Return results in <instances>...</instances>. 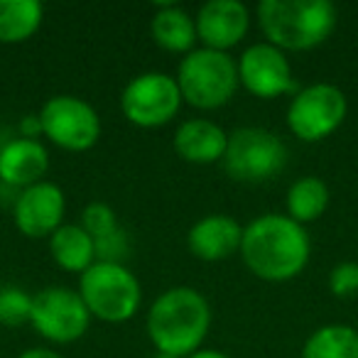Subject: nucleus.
Returning <instances> with one entry per match:
<instances>
[{
  "instance_id": "nucleus-1",
  "label": "nucleus",
  "mask_w": 358,
  "mask_h": 358,
  "mask_svg": "<svg viewBox=\"0 0 358 358\" xmlns=\"http://www.w3.org/2000/svg\"><path fill=\"white\" fill-rule=\"evenodd\" d=\"M312 241L304 226L287 214H263L243 226L241 258L265 282H289L309 263Z\"/></svg>"
},
{
  "instance_id": "nucleus-2",
  "label": "nucleus",
  "mask_w": 358,
  "mask_h": 358,
  "mask_svg": "<svg viewBox=\"0 0 358 358\" xmlns=\"http://www.w3.org/2000/svg\"><path fill=\"white\" fill-rule=\"evenodd\" d=\"M148 336L155 351L187 358L199 351L211 327L209 299L194 287H169L152 302L148 312Z\"/></svg>"
},
{
  "instance_id": "nucleus-3",
  "label": "nucleus",
  "mask_w": 358,
  "mask_h": 358,
  "mask_svg": "<svg viewBox=\"0 0 358 358\" xmlns=\"http://www.w3.org/2000/svg\"><path fill=\"white\" fill-rule=\"evenodd\" d=\"M255 13L268 45L282 52H309L324 45L338 20L329 0H263Z\"/></svg>"
},
{
  "instance_id": "nucleus-4",
  "label": "nucleus",
  "mask_w": 358,
  "mask_h": 358,
  "mask_svg": "<svg viewBox=\"0 0 358 358\" xmlns=\"http://www.w3.org/2000/svg\"><path fill=\"white\" fill-rule=\"evenodd\" d=\"M177 86L182 101L199 110L224 108L238 91V64L229 52L192 50L177 66Z\"/></svg>"
},
{
  "instance_id": "nucleus-5",
  "label": "nucleus",
  "mask_w": 358,
  "mask_h": 358,
  "mask_svg": "<svg viewBox=\"0 0 358 358\" xmlns=\"http://www.w3.org/2000/svg\"><path fill=\"white\" fill-rule=\"evenodd\" d=\"M79 294L91 317L123 324L138 314L143 287L123 263H94L79 278Z\"/></svg>"
},
{
  "instance_id": "nucleus-6",
  "label": "nucleus",
  "mask_w": 358,
  "mask_h": 358,
  "mask_svg": "<svg viewBox=\"0 0 358 358\" xmlns=\"http://www.w3.org/2000/svg\"><path fill=\"white\" fill-rule=\"evenodd\" d=\"M226 174L243 185H263L275 179L287 164V145L268 128H236L229 135L221 159Z\"/></svg>"
},
{
  "instance_id": "nucleus-7",
  "label": "nucleus",
  "mask_w": 358,
  "mask_h": 358,
  "mask_svg": "<svg viewBox=\"0 0 358 358\" xmlns=\"http://www.w3.org/2000/svg\"><path fill=\"white\" fill-rule=\"evenodd\" d=\"M348 101L334 84H309L297 89L287 106V128L302 143H319L334 135L346 120Z\"/></svg>"
},
{
  "instance_id": "nucleus-8",
  "label": "nucleus",
  "mask_w": 358,
  "mask_h": 358,
  "mask_svg": "<svg viewBox=\"0 0 358 358\" xmlns=\"http://www.w3.org/2000/svg\"><path fill=\"white\" fill-rule=\"evenodd\" d=\"M42 135L66 152H86L101 138V118L89 101L79 96H52L37 113Z\"/></svg>"
},
{
  "instance_id": "nucleus-9",
  "label": "nucleus",
  "mask_w": 358,
  "mask_h": 358,
  "mask_svg": "<svg viewBox=\"0 0 358 358\" xmlns=\"http://www.w3.org/2000/svg\"><path fill=\"white\" fill-rule=\"evenodd\" d=\"M177 79L162 71H145L130 79L120 94V110L125 120L138 128H162L177 118L182 108Z\"/></svg>"
},
{
  "instance_id": "nucleus-10",
  "label": "nucleus",
  "mask_w": 358,
  "mask_h": 358,
  "mask_svg": "<svg viewBox=\"0 0 358 358\" xmlns=\"http://www.w3.org/2000/svg\"><path fill=\"white\" fill-rule=\"evenodd\" d=\"M91 314L79 289L45 287L32 297L30 324L42 338L52 343H74L86 334Z\"/></svg>"
},
{
  "instance_id": "nucleus-11",
  "label": "nucleus",
  "mask_w": 358,
  "mask_h": 358,
  "mask_svg": "<svg viewBox=\"0 0 358 358\" xmlns=\"http://www.w3.org/2000/svg\"><path fill=\"white\" fill-rule=\"evenodd\" d=\"M238 64V81L250 96L255 99H280V96L297 94V81H294L292 66L282 50L258 42L243 50Z\"/></svg>"
},
{
  "instance_id": "nucleus-12",
  "label": "nucleus",
  "mask_w": 358,
  "mask_h": 358,
  "mask_svg": "<svg viewBox=\"0 0 358 358\" xmlns=\"http://www.w3.org/2000/svg\"><path fill=\"white\" fill-rule=\"evenodd\" d=\"M66 196L55 182H40L20 192L13 209L15 229L32 241L50 238L59 226H64Z\"/></svg>"
},
{
  "instance_id": "nucleus-13",
  "label": "nucleus",
  "mask_w": 358,
  "mask_h": 358,
  "mask_svg": "<svg viewBox=\"0 0 358 358\" xmlns=\"http://www.w3.org/2000/svg\"><path fill=\"white\" fill-rule=\"evenodd\" d=\"M194 22L201 47L229 52L248 35L250 13L238 0H209L199 8Z\"/></svg>"
},
{
  "instance_id": "nucleus-14",
  "label": "nucleus",
  "mask_w": 358,
  "mask_h": 358,
  "mask_svg": "<svg viewBox=\"0 0 358 358\" xmlns=\"http://www.w3.org/2000/svg\"><path fill=\"white\" fill-rule=\"evenodd\" d=\"M243 226L229 214H206L187 234V248L204 263H221L241 253Z\"/></svg>"
},
{
  "instance_id": "nucleus-15",
  "label": "nucleus",
  "mask_w": 358,
  "mask_h": 358,
  "mask_svg": "<svg viewBox=\"0 0 358 358\" xmlns=\"http://www.w3.org/2000/svg\"><path fill=\"white\" fill-rule=\"evenodd\" d=\"M50 169V152L40 140L15 138L0 148V182L17 189L45 182Z\"/></svg>"
},
{
  "instance_id": "nucleus-16",
  "label": "nucleus",
  "mask_w": 358,
  "mask_h": 358,
  "mask_svg": "<svg viewBox=\"0 0 358 358\" xmlns=\"http://www.w3.org/2000/svg\"><path fill=\"white\" fill-rule=\"evenodd\" d=\"M174 152L192 164L221 162L229 145V133L219 123L206 118H189L174 133Z\"/></svg>"
},
{
  "instance_id": "nucleus-17",
  "label": "nucleus",
  "mask_w": 358,
  "mask_h": 358,
  "mask_svg": "<svg viewBox=\"0 0 358 358\" xmlns=\"http://www.w3.org/2000/svg\"><path fill=\"white\" fill-rule=\"evenodd\" d=\"M150 35L155 45L162 47L164 52L172 55H189L196 50V22L185 8L174 6V3H162L155 6V15L150 20Z\"/></svg>"
},
{
  "instance_id": "nucleus-18",
  "label": "nucleus",
  "mask_w": 358,
  "mask_h": 358,
  "mask_svg": "<svg viewBox=\"0 0 358 358\" xmlns=\"http://www.w3.org/2000/svg\"><path fill=\"white\" fill-rule=\"evenodd\" d=\"M50 255L57 268L84 275L96 263V245L79 224H64L50 236Z\"/></svg>"
},
{
  "instance_id": "nucleus-19",
  "label": "nucleus",
  "mask_w": 358,
  "mask_h": 358,
  "mask_svg": "<svg viewBox=\"0 0 358 358\" xmlns=\"http://www.w3.org/2000/svg\"><path fill=\"white\" fill-rule=\"evenodd\" d=\"M45 20V8L37 0H0V45H22Z\"/></svg>"
},
{
  "instance_id": "nucleus-20",
  "label": "nucleus",
  "mask_w": 358,
  "mask_h": 358,
  "mask_svg": "<svg viewBox=\"0 0 358 358\" xmlns=\"http://www.w3.org/2000/svg\"><path fill=\"white\" fill-rule=\"evenodd\" d=\"M329 187L324 179L314 177V174H307V177H299L294 179L292 185L287 189V216L292 221H297L299 226H307L314 224L324 216L329 206Z\"/></svg>"
},
{
  "instance_id": "nucleus-21",
  "label": "nucleus",
  "mask_w": 358,
  "mask_h": 358,
  "mask_svg": "<svg viewBox=\"0 0 358 358\" xmlns=\"http://www.w3.org/2000/svg\"><path fill=\"white\" fill-rule=\"evenodd\" d=\"M302 358H358V329L348 324H327L307 336Z\"/></svg>"
},
{
  "instance_id": "nucleus-22",
  "label": "nucleus",
  "mask_w": 358,
  "mask_h": 358,
  "mask_svg": "<svg viewBox=\"0 0 358 358\" xmlns=\"http://www.w3.org/2000/svg\"><path fill=\"white\" fill-rule=\"evenodd\" d=\"M32 314V297L22 287H8L0 289V324L3 327H22L30 324Z\"/></svg>"
},
{
  "instance_id": "nucleus-23",
  "label": "nucleus",
  "mask_w": 358,
  "mask_h": 358,
  "mask_svg": "<svg viewBox=\"0 0 358 358\" xmlns=\"http://www.w3.org/2000/svg\"><path fill=\"white\" fill-rule=\"evenodd\" d=\"M79 226L94 241L108 238V236H113V234H118V231H120L118 214H115L108 204H103V201H91V204H86Z\"/></svg>"
},
{
  "instance_id": "nucleus-24",
  "label": "nucleus",
  "mask_w": 358,
  "mask_h": 358,
  "mask_svg": "<svg viewBox=\"0 0 358 358\" xmlns=\"http://www.w3.org/2000/svg\"><path fill=\"white\" fill-rule=\"evenodd\" d=\"M329 292L338 299H351L358 294V263L343 260L329 273Z\"/></svg>"
},
{
  "instance_id": "nucleus-25",
  "label": "nucleus",
  "mask_w": 358,
  "mask_h": 358,
  "mask_svg": "<svg viewBox=\"0 0 358 358\" xmlns=\"http://www.w3.org/2000/svg\"><path fill=\"white\" fill-rule=\"evenodd\" d=\"M17 358H62L59 353H55L52 348H27V351H22Z\"/></svg>"
},
{
  "instance_id": "nucleus-26",
  "label": "nucleus",
  "mask_w": 358,
  "mask_h": 358,
  "mask_svg": "<svg viewBox=\"0 0 358 358\" xmlns=\"http://www.w3.org/2000/svg\"><path fill=\"white\" fill-rule=\"evenodd\" d=\"M187 358H231V356H226L224 351H216V348H199V351H194Z\"/></svg>"
},
{
  "instance_id": "nucleus-27",
  "label": "nucleus",
  "mask_w": 358,
  "mask_h": 358,
  "mask_svg": "<svg viewBox=\"0 0 358 358\" xmlns=\"http://www.w3.org/2000/svg\"><path fill=\"white\" fill-rule=\"evenodd\" d=\"M155 358H174V356H167V353H155Z\"/></svg>"
}]
</instances>
